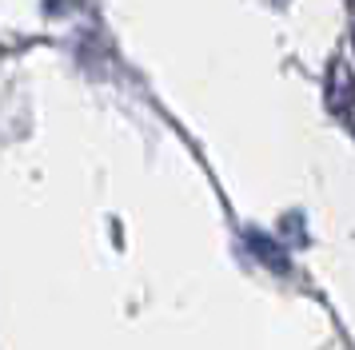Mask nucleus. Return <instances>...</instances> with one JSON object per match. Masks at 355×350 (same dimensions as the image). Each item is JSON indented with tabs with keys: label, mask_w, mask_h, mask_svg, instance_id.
<instances>
[{
	"label": "nucleus",
	"mask_w": 355,
	"mask_h": 350,
	"mask_svg": "<svg viewBox=\"0 0 355 350\" xmlns=\"http://www.w3.org/2000/svg\"><path fill=\"white\" fill-rule=\"evenodd\" d=\"M352 44H355V28H352Z\"/></svg>",
	"instance_id": "nucleus-3"
},
{
	"label": "nucleus",
	"mask_w": 355,
	"mask_h": 350,
	"mask_svg": "<svg viewBox=\"0 0 355 350\" xmlns=\"http://www.w3.org/2000/svg\"><path fill=\"white\" fill-rule=\"evenodd\" d=\"M243 243H248V251L256 255V259H259V263H263L268 270H279V275H288V267H291V263H288V251H284V247H279L272 235H263L259 227H248Z\"/></svg>",
	"instance_id": "nucleus-2"
},
{
	"label": "nucleus",
	"mask_w": 355,
	"mask_h": 350,
	"mask_svg": "<svg viewBox=\"0 0 355 350\" xmlns=\"http://www.w3.org/2000/svg\"><path fill=\"white\" fill-rule=\"evenodd\" d=\"M323 100H327V108L336 111L339 120H352V124H355V76H352V68H347L343 60L331 64Z\"/></svg>",
	"instance_id": "nucleus-1"
}]
</instances>
